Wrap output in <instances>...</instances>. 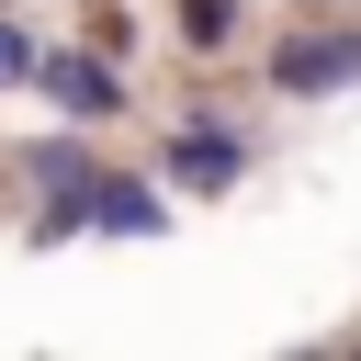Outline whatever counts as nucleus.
<instances>
[{
	"label": "nucleus",
	"instance_id": "f257e3e1",
	"mask_svg": "<svg viewBox=\"0 0 361 361\" xmlns=\"http://www.w3.org/2000/svg\"><path fill=\"white\" fill-rule=\"evenodd\" d=\"M79 203H90V226H102V237H169V203H158L147 180H102V169H90V180H79Z\"/></svg>",
	"mask_w": 361,
	"mask_h": 361
},
{
	"label": "nucleus",
	"instance_id": "f03ea898",
	"mask_svg": "<svg viewBox=\"0 0 361 361\" xmlns=\"http://www.w3.org/2000/svg\"><path fill=\"white\" fill-rule=\"evenodd\" d=\"M338 79H361V34H316L271 56V90H338Z\"/></svg>",
	"mask_w": 361,
	"mask_h": 361
},
{
	"label": "nucleus",
	"instance_id": "7ed1b4c3",
	"mask_svg": "<svg viewBox=\"0 0 361 361\" xmlns=\"http://www.w3.org/2000/svg\"><path fill=\"white\" fill-rule=\"evenodd\" d=\"M45 90H56L68 113H90V124H102V113H124V79H113L102 56H45Z\"/></svg>",
	"mask_w": 361,
	"mask_h": 361
},
{
	"label": "nucleus",
	"instance_id": "20e7f679",
	"mask_svg": "<svg viewBox=\"0 0 361 361\" xmlns=\"http://www.w3.org/2000/svg\"><path fill=\"white\" fill-rule=\"evenodd\" d=\"M237 169H248L237 135H180V147H169V180H180V192H226Z\"/></svg>",
	"mask_w": 361,
	"mask_h": 361
},
{
	"label": "nucleus",
	"instance_id": "39448f33",
	"mask_svg": "<svg viewBox=\"0 0 361 361\" xmlns=\"http://www.w3.org/2000/svg\"><path fill=\"white\" fill-rule=\"evenodd\" d=\"M23 169H34L45 192H68V180H90V147H79V135H45V147H34Z\"/></svg>",
	"mask_w": 361,
	"mask_h": 361
},
{
	"label": "nucleus",
	"instance_id": "423d86ee",
	"mask_svg": "<svg viewBox=\"0 0 361 361\" xmlns=\"http://www.w3.org/2000/svg\"><path fill=\"white\" fill-rule=\"evenodd\" d=\"M237 34V0H180V45H226Z\"/></svg>",
	"mask_w": 361,
	"mask_h": 361
},
{
	"label": "nucleus",
	"instance_id": "0eeeda50",
	"mask_svg": "<svg viewBox=\"0 0 361 361\" xmlns=\"http://www.w3.org/2000/svg\"><path fill=\"white\" fill-rule=\"evenodd\" d=\"M23 68H34V45H23L11 23H0V79H23Z\"/></svg>",
	"mask_w": 361,
	"mask_h": 361
}]
</instances>
